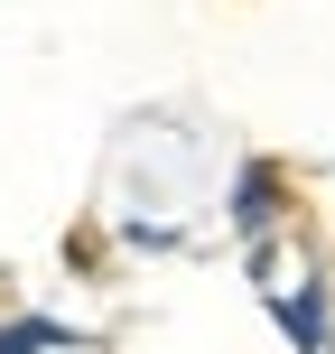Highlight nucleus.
Wrapping results in <instances>:
<instances>
[{"label":"nucleus","mask_w":335,"mask_h":354,"mask_svg":"<svg viewBox=\"0 0 335 354\" xmlns=\"http://www.w3.org/2000/svg\"><path fill=\"white\" fill-rule=\"evenodd\" d=\"M66 345H84V336L56 326V317H10L0 326V354H66Z\"/></svg>","instance_id":"7ed1b4c3"},{"label":"nucleus","mask_w":335,"mask_h":354,"mask_svg":"<svg viewBox=\"0 0 335 354\" xmlns=\"http://www.w3.org/2000/svg\"><path fill=\"white\" fill-rule=\"evenodd\" d=\"M270 224H280V168L251 159L233 177V233H270Z\"/></svg>","instance_id":"f03ea898"},{"label":"nucleus","mask_w":335,"mask_h":354,"mask_svg":"<svg viewBox=\"0 0 335 354\" xmlns=\"http://www.w3.org/2000/svg\"><path fill=\"white\" fill-rule=\"evenodd\" d=\"M261 299H270V317L289 326V345H298V354H335V336H326V280H298V289L270 280Z\"/></svg>","instance_id":"f257e3e1"}]
</instances>
